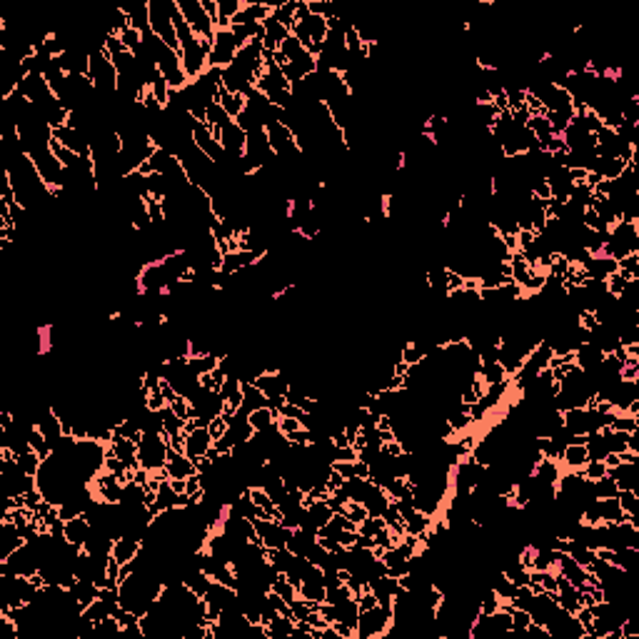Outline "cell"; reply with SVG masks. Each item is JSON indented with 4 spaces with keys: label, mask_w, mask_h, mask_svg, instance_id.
Here are the masks:
<instances>
[{
    "label": "cell",
    "mask_w": 639,
    "mask_h": 639,
    "mask_svg": "<svg viewBox=\"0 0 639 639\" xmlns=\"http://www.w3.org/2000/svg\"><path fill=\"white\" fill-rule=\"evenodd\" d=\"M138 442V460L140 467L153 472H162L167 460V452H170V442H167L165 435H157V432H143V435L135 440Z\"/></svg>",
    "instance_id": "obj_1"
},
{
    "label": "cell",
    "mask_w": 639,
    "mask_h": 639,
    "mask_svg": "<svg viewBox=\"0 0 639 639\" xmlns=\"http://www.w3.org/2000/svg\"><path fill=\"white\" fill-rule=\"evenodd\" d=\"M148 10H150V30L165 45H170V48L180 53V40L173 23V0H150Z\"/></svg>",
    "instance_id": "obj_2"
},
{
    "label": "cell",
    "mask_w": 639,
    "mask_h": 639,
    "mask_svg": "<svg viewBox=\"0 0 639 639\" xmlns=\"http://www.w3.org/2000/svg\"><path fill=\"white\" fill-rule=\"evenodd\" d=\"M390 624H392V607H383V604H375L372 610L360 612V617H357V629H355V637H360V639L385 637V634L390 632Z\"/></svg>",
    "instance_id": "obj_3"
},
{
    "label": "cell",
    "mask_w": 639,
    "mask_h": 639,
    "mask_svg": "<svg viewBox=\"0 0 639 639\" xmlns=\"http://www.w3.org/2000/svg\"><path fill=\"white\" fill-rule=\"evenodd\" d=\"M175 6H178L183 20L190 25L192 33H195L197 38H203V40H208V43L215 40V30L217 28H215V23L210 20L208 13H205V8H203L200 0H175Z\"/></svg>",
    "instance_id": "obj_4"
},
{
    "label": "cell",
    "mask_w": 639,
    "mask_h": 639,
    "mask_svg": "<svg viewBox=\"0 0 639 639\" xmlns=\"http://www.w3.org/2000/svg\"><path fill=\"white\" fill-rule=\"evenodd\" d=\"M240 53V43L235 38V33L230 28L225 30H215V40H213V48H210V58H208V68H215V70H225L235 63Z\"/></svg>",
    "instance_id": "obj_5"
},
{
    "label": "cell",
    "mask_w": 639,
    "mask_h": 639,
    "mask_svg": "<svg viewBox=\"0 0 639 639\" xmlns=\"http://www.w3.org/2000/svg\"><path fill=\"white\" fill-rule=\"evenodd\" d=\"M252 527H255L260 544H263L265 550H280V547L287 544L290 534H293L290 527H285L280 520H272V517H255Z\"/></svg>",
    "instance_id": "obj_6"
},
{
    "label": "cell",
    "mask_w": 639,
    "mask_h": 639,
    "mask_svg": "<svg viewBox=\"0 0 639 639\" xmlns=\"http://www.w3.org/2000/svg\"><path fill=\"white\" fill-rule=\"evenodd\" d=\"M162 472L167 475V479H187L192 475H197V465L187 457L185 452H178V449H170L167 452V460Z\"/></svg>",
    "instance_id": "obj_7"
},
{
    "label": "cell",
    "mask_w": 639,
    "mask_h": 639,
    "mask_svg": "<svg viewBox=\"0 0 639 639\" xmlns=\"http://www.w3.org/2000/svg\"><path fill=\"white\" fill-rule=\"evenodd\" d=\"M213 442H215V440H213L208 427H195V430L185 435V449H183V452H185L192 462H197V460H203L205 454L213 449Z\"/></svg>",
    "instance_id": "obj_8"
},
{
    "label": "cell",
    "mask_w": 639,
    "mask_h": 639,
    "mask_svg": "<svg viewBox=\"0 0 639 639\" xmlns=\"http://www.w3.org/2000/svg\"><path fill=\"white\" fill-rule=\"evenodd\" d=\"M63 534H66V539L72 544V547H80V550H83L85 542H88L90 534H93V525L88 522L85 514H78V517H72V520L66 522Z\"/></svg>",
    "instance_id": "obj_9"
},
{
    "label": "cell",
    "mask_w": 639,
    "mask_h": 639,
    "mask_svg": "<svg viewBox=\"0 0 639 639\" xmlns=\"http://www.w3.org/2000/svg\"><path fill=\"white\" fill-rule=\"evenodd\" d=\"M602 360H604V353L597 345H592L590 340L582 342V345L574 350V364L585 372H594L599 364H602Z\"/></svg>",
    "instance_id": "obj_10"
},
{
    "label": "cell",
    "mask_w": 639,
    "mask_h": 639,
    "mask_svg": "<svg viewBox=\"0 0 639 639\" xmlns=\"http://www.w3.org/2000/svg\"><path fill=\"white\" fill-rule=\"evenodd\" d=\"M582 270H585V275L590 277V280H607V277L617 272V260H612V257H607V255H592L590 260L582 265Z\"/></svg>",
    "instance_id": "obj_11"
},
{
    "label": "cell",
    "mask_w": 639,
    "mask_h": 639,
    "mask_svg": "<svg viewBox=\"0 0 639 639\" xmlns=\"http://www.w3.org/2000/svg\"><path fill=\"white\" fill-rule=\"evenodd\" d=\"M637 465L639 462H619L615 467H607V475L617 482L619 490H634L637 492Z\"/></svg>",
    "instance_id": "obj_12"
},
{
    "label": "cell",
    "mask_w": 639,
    "mask_h": 639,
    "mask_svg": "<svg viewBox=\"0 0 639 639\" xmlns=\"http://www.w3.org/2000/svg\"><path fill=\"white\" fill-rule=\"evenodd\" d=\"M140 550H143V542H140V539L123 534V537L113 539V550H110V557H115L120 564H128V562H132L135 557L140 555Z\"/></svg>",
    "instance_id": "obj_13"
},
{
    "label": "cell",
    "mask_w": 639,
    "mask_h": 639,
    "mask_svg": "<svg viewBox=\"0 0 639 639\" xmlns=\"http://www.w3.org/2000/svg\"><path fill=\"white\" fill-rule=\"evenodd\" d=\"M587 460H590L587 445L577 440V442H569L567 447H564V452H562V457H560V465L564 467V470H582V467L587 465Z\"/></svg>",
    "instance_id": "obj_14"
},
{
    "label": "cell",
    "mask_w": 639,
    "mask_h": 639,
    "mask_svg": "<svg viewBox=\"0 0 639 639\" xmlns=\"http://www.w3.org/2000/svg\"><path fill=\"white\" fill-rule=\"evenodd\" d=\"M627 170V162L619 160V157H607V155H597L594 165H592L590 173L599 175L602 180H617L622 173Z\"/></svg>",
    "instance_id": "obj_15"
},
{
    "label": "cell",
    "mask_w": 639,
    "mask_h": 639,
    "mask_svg": "<svg viewBox=\"0 0 639 639\" xmlns=\"http://www.w3.org/2000/svg\"><path fill=\"white\" fill-rule=\"evenodd\" d=\"M240 407L247 410V413H252V410H260V407H275V405L268 400V394L257 387V385L242 383V405Z\"/></svg>",
    "instance_id": "obj_16"
},
{
    "label": "cell",
    "mask_w": 639,
    "mask_h": 639,
    "mask_svg": "<svg viewBox=\"0 0 639 639\" xmlns=\"http://www.w3.org/2000/svg\"><path fill=\"white\" fill-rule=\"evenodd\" d=\"M317 542V534H312V532L307 530H293V534H290V539H287V550L293 552V555L298 557H307V552H310V547Z\"/></svg>",
    "instance_id": "obj_17"
},
{
    "label": "cell",
    "mask_w": 639,
    "mask_h": 639,
    "mask_svg": "<svg viewBox=\"0 0 639 639\" xmlns=\"http://www.w3.org/2000/svg\"><path fill=\"white\" fill-rule=\"evenodd\" d=\"M123 13L128 15V23L130 28H135L143 36L150 30V10H148V3H135V6H128L123 8Z\"/></svg>",
    "instance_id": "obj_18"
},
{
    "label": "cell",
    "mask_w": 639,
    "mask_h": 639,
    "mask_svg": "<svg viewBox=\"0 0 639 639\" xmlns=\"http://www.w3.org/2000/svg\"><path fill=\"white\" fill-rule=\"evenodd\" d=\"M215 100L220 102L222 110H225V113L230 115L233 120H238L240 113L245 110V95H238V93H227V90L222 88V85H220V90H217Z\"/></svg>",
    "instance_id": "obj_19"
},
{
    "label": "cell",
    "mask_w": 639,
    "mask_h": 639,
    "mask_svg": "<svg viewBox=\"0 0 639 639\" xmlns=\"http://www.w3.org/2000/svg\"><path fill=\"white\" fill-rule=\"evenodd\" d=\"M247 417H250L252 430L265 432V430H270V427H275L277 424V410L275 407H260V410H252Z\"/></svg>",
    "instance_id": "obj_20"
},
{
    "label": "cell",
    "mask_w": 639,
    "mask_h": 639,
    "mask_svg": "<svg viewBox=\"0 0 639 639\" xmlns=\"http://www.w3.org/2000/svg\"><path fill=\"white\" fill-rule=\"evenodd\" d=\"M298 597H302L305 602H312V604H323L325 602V582L323 580L302 582V585H298Z\"/></svg>",
    "instance_id": "obj_21"
},
{
    "label": "cell",
    "mask_w": 639,
    "mask_h": 639,
    "mask_svg": "<svg viewBox=\"0 0 639 639\" xmlns=\"http://www.w3.org/2000/svg\"><path fill=\"white\" fill-rule=\"evenodd\" d=\"M502 574L507 577L512 585H517V587H525V585H530V574H532V569H527L525 564L520 562V557H514V560H509V564L505 569H502Z\"/></svg>",
    "instance_id": "obj_22"
},
{
    "label": "cell",
    "mask_w": 639,
    "mask_h": 639,
    "mask_svg": "<svg viewBox=\"0 0 639 639\" xmlns=\"http://www.w3.org/2000/svg\"><path fill=\"white\" fill-rule=\"evenodd\" d=\"M477 377L482 380L487 387L490 385H500V383H507V372H505V367H502L500 362H490V364H479V372Z\"/></svg>",
    "instance_id": "obj_23"
},
{
    "label": "cell",
    "mask_w": 639,
    "mask_h": 639,
    "mask_svg": "<svg viewBox=\"0 0 639 639\" xmlns=\"http://www.w3.org/2000/svg\"><path fill=\"white\" fill-rule=\"evenodd\" d=\"M305 509H307V514H310V520L315 522L317 527H325L334 517L332 507L328 505V497H325V500H315L312 505H307Z\"/></svg>",
    "instance_id": "obj_24"
},
{
    "label": "cell",
    "mask_w": 639,
    "mask_h": 639,
    "mask_svg": "<svg viewBox=\"0 0 639 639\" xmlns=\"http://www.w3.org/2000/svg\"><path fill=\"white\" fill-rule=\"evenodd\" d=\"M222 357H217V355H200V357H187V364H190V370L195 372V375H208V372H213L220 364Z\"/></svg>",
    "instance_id": "obj_25"
},
{
    "label": "cell",
    "mask_w": 639,
    "mask_h": 639,
    "mask_svg": "<svg viewBox=\"0 0 639 639\" xmlns=\"http://www.w3.org/2000/svg\"><path fill=\"white\" fill-rule=\"evenodd\" d=\"M592 490H594V497H597V500H612V497L619 495V487H617V482L610 477V475L594 479V482H592Z\"/></svg>",
    "instance_id": "obj_26"
},
{
    "label": "cell",
    "mask_w": 639,
    "mask_h": 639,
    "mask_svg": "<svg viewBox=\"0 0 639 639\" xmlns=\"http://www.w3.org/2000/svg\"><path fill=\"white\" fill-rule=\"evenodd\" d=\"M610 427L617 432H634L639 430V417H632L627 413H615V419H612Z\"/></svg>",
    "instance_id": "obj_27"
},
{
    "label": "cell",
    "mask_w": 639,
    "mask_h": 639,
    "mask_svg": "<svg viewBox=\"0 0 639 639\" xmlns=\"http://www.w3.org/2000/svg\"><path fill=\"white\" fill-rule=\"evenodd\" d=\"M280 53H282V58H285L287 63H293V60H298L300 55H305L307 50L302 48V45H300V40H298V38H295V36H290V38H287V40L280 45Z\"/></svg>",
    "instance_id": "obj_28"
},
{
    "label": "cell",
    "mask_w": 639,
    "mask_h": 639,
    "mask_svg": "<svg viewBox=\"0 0 639 639\" xmlns=\"http://www.w3.org/2000/svg\"><path fill=\"white\" fill-rule=\"evenodd\" d=\"M580 472H582V477H585V479L594 482V479H599V477H604V475H607V465H604L602 460H587V465L582 467Z\"/></svg>",
    "instance_id": "obj_29"
},
{
    "label": "cell",
    "mask_w": 639,
    "mask_h": 639,
    "mask_svg": "<svg viewBox=\"0 0 639 639\" xmlns=\"http://www.w3.org/2000/svg\"><path fill=\"white\" fill-rule=\"evenodd\" d=\"M342 514H345V517H347L350 522H355L357 527H360V522H362L364 517H370V514H367V509H364V505H360V502H353V500H350V502L345 505Z\"/></svg>",
    "instance_id": "obj_30"
},
{
    "label": "cell",
    "mask_w": 639,
    "mask_h": 639,
    "mask_svg": "<svg viewBox=\"0 0 639 639\" xmlns=\"http://www.w3.org/2000/svg\"><path fill=\"white\" fill-rule=\"evenodd\" d=\"M604 282H607V293L619 298V295L624 293V287L629 285V277H624L622 272H615V275H610Z\"/></svg>",
    "instance_id": "obj_31"
},
{
    "label": "cell",
    "mask_w": 639,
    "mask_h": 639,
    "mask_svg": "<svg viewBox=\"0 0 639 639\" xmlns=\"http://www.w3.org/2000/svg\"><path fill=\"white\" fill-rule=\"evenodd\" d=\"M277 427H280L282 435H290V432L300 430L302 424H300V419H295V417H277Z\"/></svg>",
    "instance_id": "obj_32"
},
{
    "label": "cell",
    "mask_w": 639,
    "mask_h": 639,
    "mask_svg": "<svg viewBox=\"0 0 639 639\" xmlns=\"http://www.w3.org/2000/svg\"><path fill=\"white\" fill-rule=\"evenodd\" d=\"M200 3H203V8H205V13L210 15V20L217 23V0H200Z\"/></svg>",
    "instance_id": "obj_33"
}]
</instances>
